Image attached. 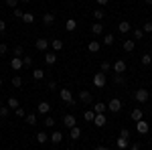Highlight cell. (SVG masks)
<instances>
[{
  "mask_svg": "<svg viewBox=\"0 0 152 150\" xmlns=\"http://www.w3.org/2000/svg\"><path fill=\"white\" fill-rule=\"evenodd\" d=\"M59 95H61V100L67 104V108H75V104H77V102L73 100V95H71L69 89H61V91H59Z\"/></svg>",
  "mask_w": 152,
  "mask_h": 150,
  "instance_id": "6da1fadb",
  "label": "cell"
},
{
  "mask_svg": "<svg viewBox=\"0 0 152 150\" xmlns=\"http://www.w3.org/2000/svg\"><path fill=\"white\" fill-rule=\"evenodd\" d=\"M148 97H150V91H148V89H136V93H134V100H136L138 104H146Z\"/></svg>",
  "mask_w": 152,
  "mask_h": 150,
  "instance_id": "7a4b0ae2",
  "label": "cell"
},
{
  "mask_svg": "<svg viewBox=\"0 0 152 150\" xmlns=\"http://www.w3.org/2000/svg\"><path fill=\"white\" fill-rule=\"evenodd\" d=\"M63 126L69 128V130H71L73 126H77V120H75V116H73V114H65V116H63Z\"/></svg>",
  "mask_w": 152,
  "mask_h": 150,
  "instance_id": "3957f363",
  "label": "cell"
},
{
  "mask_svg": "<svg viewBox=\"0 0 152 150\" xmlns=\"http://www.w3.org/2000/svg\"><path fill=\"white\" fill-rule=\"evenodd\" d=\"M105 81H107V77H105V73H102V71L94 75V85H95V87H104Z\"/></svg>",
  "mask_w": 152,
  "mask_h": 150,
  "instance_id": "277c9868",
  "label": "cell"
},
{
  "mask_svg": "<svg viewBox=\"0 0 152 150\" xmlns=\"http://www.w3.org/2000/svg\"><path fill=\"white\" fill-rule=\"evenodd\" d=\"M112 69L116 71V73H120V75H124V73H126V61H124V59H118L116 63L112 65Z\"/></svg>",
  "mask_w": 152,
  "mask_h": 150,
  "instance_id": "5b68a950",
  "label": "cell"
},
{
  "mask_svg": "<svg viewBox=\"0 0 152 150\" xmlns=\"http://www.w3.org/2000/svg\"><path fill=\"white\" fill-rule=\"evenodd\" d=\"M107 110H110V112H114V114H118V112L122 110V102H120L118 97L110 100V104H107Z\"/></svg>",
  "mask_w": 152,
  "mask_h": 150,
  "instance_id": "8992f818",
  "label": "cell"
},
{
  "mask_svg": "<svg viewBox=\"0 0 152 150\" xmlns=\"http://www.w3.org/2000/svg\"><path fill=\"white\" fill-rule=\"evenodd\" d=\"M79 102L81 104H91L94 102V97H91V91H87V89H83V91H79Z\"/></svg>",
  "mask_w": 152,
  "mask_h": 150,
  "instance_id": "52a82bcc",
  "label": "cell"
},
{
  "mask_svg": "<svg viewBox=\"0 0 152 150\" xmlns=\"http://www.w3.org/2000/svg\"><path fill=\"white\" fill-rule=\"evenodd\" d=\"M148 130H150V126H148V122H146V120L136 122V132H138V134H148Z\"/></svg>",
  "mask_w": 152,
  "mask_h": 150,
  "instance_id": "ba28073f",
  "label": "cell"
},
{
  "mask_svg": "<svg viewBox=\"0 0 152 150\" xmlns=\"http://www.w3.org/2000/svg\"><path fill=\"white\" fill-rule=\"evenodd\" d=\"M35 47H37V51H47L49 47H51V41H47V39H37Z\"/></svg>",
  "mask_w": 152,
  "mask_h": 150,
  "instance_id": "9c48e42d",
  "label": "cell"
},
{
  "mask_svg": "<svg viewBox=\"0 0 152 150\" xmlns=\"http://www.w3.org/2000/svg\"><path fill=\"white\" fill-rule=\"evenodd\" d=\"M45 63H47V65H55V63H57V53H55V51H47V53H45Z\"/></svg>",
  "mask_w": 152,
  "mask_h": 150,
  "instance_id": "30bf717a",
  "label": "cell"
},
{
  "mask_svg": "<svg viewBox=\"0 0 152 150\" xmlns=\"http://www.w3.org/2000/svg\"><path fill=\"white\" fill-rule=\"evenodd\" d=\"M10 67H12L14 71H20V69L24 67L23 59H20V57H12V59H10Z\"/></svg>",
  "mask_w": 152,
  "mask_h": 150,
  "instance_id": "8fae6325",
  "label": "cell"
},
{
  "mask_svg": "<svg viewBox=\"0 0 152 150\" xmlns=\"http://www.w3.org/2000/svg\"><path fill=\"white\" fill-rule=\"evenodd\" d=\"M122 47H124L126 53H132L134 47H136V41H134V39H126V41H122Z\"/></svg>",
  "mask_w": 152,
  "mask_h": 150,
  "instance_id": "7c38bea8",
  "label": "cell"
},
{
  "mask_svg": "<svg viewBox=\"0 0 152 150\" xmlns=\"http://www.w3.org/2000/svg\"><path fill=\"white\" fill-rule=\"evenodd\" d=\"M94 124L97 128H104L105 124H107V118H105V114H95V120H94Z\"/></svg>",
  "mask_w": 152,
  "mask_h": 150,
  "instance_id": "4fadbf2b",
  "label": "cell"
},
{
  "mask_svg": "<svg viewBox=\"0 0 152 150\" xmlns=\"http://www.w3.org/2000/svg\"><path fill=\"white\" fill-rule=\"evenodd\" d=\"M37 112H39V114H49V112H51V104H49V102H39Z\"/></svg>",
  "mask_w": 152,
  "mask_h": 150,
  "instance_id": "5bb4252c",
  "label": "cell"
},
{
  "mask_svg": "<svg viewBox=\"0 0 152 150\" xmlns=\"http://www.w3.org/2000/svg\"><path fill=\"white\" fill-rule=\"evenodd\" d=\"M53 23H55V14H53V12H45V14H43V24H45V26H51Z\"/></svg>",
  "mask_w": 152,
  "mask_h": 150,
  "instance_id": "9a60e30c",
  "label": "cell"
},
{
  "mask_svg": "<svg viewBox=\"0 0 152 150\" xmlns=\"http://www.w3.org/2000/svg\"><path fill=\"white\" fill-rule=\"evenodd\" d=\"M99 49H102V43H99V41H89V43H87V51H89V53H97Z\"/></svg>",
  "mask_w": 152,
  "mask_h": 150,
  "instance_id": "2e32d148",
  "label": "cell"
},
{
  "mask_svg": "<svg viewBox=\"0 0 152 150\" xmlns=\"http://www.w3.org/2000/svg\"><path fill=\"white\" fill-rule=\"evenodd\" d=\"M118 29H120V33H132V24H130L128 20H120Z\"/></svg>",
  "mask_w": 152,
  "mask_h": 150,
  "instance_id": "e0dca14e",
  "label": "cell"
},
{
  "mask_svg": "<svg viewBox=\"0 0 152 150\" xmlns=\"http://www.w3.org/2000/svg\"><path fill=\"white\" fill-rule=\"evenodd\" d=\"M142 116H144V114H142L140 108H134V110H132V114H130V118H132L134 122H140V120H144Z\"/></svg>",
  "mask_w": 152,
  "mask_h": 150,
  "instance_id": "ac0fdd59",
  "label": "cell"
},
{
  "mask_svg": "<svg viewBox=\"0 0 152 150\" xmlns=\"http://www.w3.org/2000/svg\"><path fill=\"white\" fill-rule=\"evenodd\" d=\"M75 29H77V20H75V18H69V20L65 23V31H67V33H73Z\"/></svg>",
  "mask_w": 152,
  "mask_h": 150,
  "instance_id": "d6986e66",
  "label": "cell"
},
{
  "mask_svg": "<svg viewBox=\"0 0 152 150\" xmlns=\"http://www.w3.org/2000/svg\"><path fill=\"white\" fill-rule=\"evenodd\" d=\"M69 136H71V140H79V138H81V130H79L77 126H73L69 130Z\"/></svg>",
  "mask_w": 152,
  "mask_h": 150,
  "instance_id": "ffe728a7",
  "label": "cell"
},
{
  "mask_svg": "<svg viewBox=\"0 0 152 150\" xmlns=\"http://www.w3.org/2000/svg\"><path fill=\"white\" fill-rule=\"evenodd\" d=\"M116 146H118L120 150H126V148H128V138H122V136H118Z\"/></svg>",
  "mask_w": 152,
  "mask_h": 150,
  "instance_id": "44dd1931",
  "label": "cell"
},
{
  "mask_svg": "<svg viewBox=\"0 0 152 150\" xmlns=\"http://www.w3.org/2000/svg\"><path fill=\"white\" fill-rule=\"evenodd\" d=\"M51 49H53L55 53L61 51V49H63V41H61V39H53V41H51Z\"/></svg>",
  "mask_w": 152,
  "mask_h": 150,
  "instance_id": "7402d4cb",
  "label": "cell"
},
{
  "mask_svg": "<svg viewBox=\"0 0 152 150\" xmlns=\"http://www.w3.org/2000/svg\"><path fill=\"white\" fill-rule=\"evenodd\" d=\"M45 75H47V73H45L43 69H33V79H35V81L45 79Z\"/></svg>",
  "mask_w": 152,
  "mask_h": 150,
  "instance_id": "603a6c76",
  "label": "cell"
},
{
  "mask_svg": "<svg viewBox=\"0 0 152 150\" xmlns=\"http://www.w3.org/2000/svg\"><path fill=\"white\" fill-rule=\"evenodd\" d=\"M23 23L24 24H33L35 23V14H33V12H24L23 14Z\"/></svg>",
  "mask_w": 152,
  "mask_h": 150,
  "instance_id": "cb8c5ba5",
  "label": "cell"
},
{
  "mask_svg": "<svg viewBox=\"0 0 152 150\" xmlns=\"http://www.w3.org/2000/svg\"><path fill=\"white\" fill-rule=\"evenodd\" d=\"M105 110H107V104H94V112L95 114H105Z\"/></svg>",
  "mask_w": 152,
  "mask_h": 150,
  "instance_id": "d4e9b609",
  "label": "cell"
},
{
  "mask_svg": "<svg viewBox=\"0 0 152 150\" xmlns=\"http://www.w3.org/2000/svg\"><path fill=\"white\" fill-rule=\"evenodd\" d=\"M91 33H94V35H102V33H104V24L102 23H94L91 24Z\"/></svg>",
  "mask_w": 152,
  "mask_h": 150,
  "instance_id": "484cf974",
  "label": "cell"
},
{
  "mask_svg": "<svg viewBox=\"0 0 152 150\" xmlns=\"http://www.w3.org/2000/svg\"><path fill=\"white\" fill-rule=\"evenodd\" d=\"M83 120H85V122H94L95 120V112L94 110H85V112H83Z\"/></svg>",
  "mask_w": 152,
  "mask_h": 150,
  "instance_id": "4316f807",
  "label": "cell"
},
{
  "mask_svg": "<svg viewBox=\"0 0 152 150\" xmlns=\"http://www.w3.org/2000/svg\"><path fill=\"white\" fill-rule=\"evenodd\" d=\"M132 37H134V41H142L144 39V31L142 29H132Z\"/></svg>",
  "mask_w": 152,
  "mask_h": 150,
  "instance_id": "83f0119b",
  "label": "cell"
},
{
  "mask_svg": "<svg viewBox=\"0 0 152 150\" xmlns=\"http://www.w3.org/2000/svg\"><path fill=\"white\" fill-rule=\"evenodd\" d=\"M61 140H63V134H61L59 130H55V132L51 134V142H53V144H59Z\"/></svg>",
  "mask_w": 152,
  "mask_h": 150,
  "instance_id": "f1b7e54d",
  "label": "cell"
},
{
  "mask_svg": "<svg viewBox=\"0 0 152 150\" xmlns=\"http://www.w3.org/2000/svg\"><path fill=\"white\" fill-rule=\"evenodd\" d=\"M140 63L142 65H152V55L150 53H144V55L140 57Z\"/></svg>",
  "mask_w": 152,
  "mask_h": 150,
  "instance_id": "f546056e",
  "label": "cell"
},
{
  "mask_svg": "<svg viewBox=\"0 0 152 150\" xmlns=\"http://www.w3.org/2000/svg\"><path fill=\"white\" fill-rule=\"evenodd\" d=\"M99 71H102V73H107V71H112V63H107V61H102V63H99Z\"/></svg>",
  "mask_w": 152,
  "mask_h": 150,
  "instance_id": "4dcf8cb0",
  "label": "cell"
},
{
  "mask_svg": "<svg viewBox=\"0 0 152 150\" xmlns=\"http://www.w3.org/2000/svg\"><path fill=\"white\" fill-rule=\"evenodd\" d=\"M6 105H8V108H12V110L20 108V104H18V100H16V97H8V102H6Z\"/></svg>",
  "mask_w": 152,
  "mask_h": 150,
  "instance_id": "1f68e13d",
  "label": "cell"
},
{
  "mask_svg": "<svg viewBox=\"0 0 152 150\" xmlns=\"http://www.w3.org/2000/svg\"><path fill=\"white\" fill-rule=\"evenodd\" d=\"M47 140H49V136L45 132H39V134H37V142H39V144H45Z\"/></svg>",
  "mask_w": 152,
  "mask_h": 150,
  "instance_id": "d6a6232c",
  "label": "cell"
},
{
  "mask_svg": "<svg viewBox=\"0 0 152 150\" xmlns=\"http://www.w3.org/2000/svg\"><path fill=\"white\" fill-rule=\"evenodd\" d=\"M94 16H95V20H97V23H99V20H104L105 12L102 10V8H97V10H94Z\"/></svg>",
  "mask_w": 152,
  "mask_h": 150,
  "instance_id": "836d02e7",
  "label": "cell"
},
{
  "mask_svg": "<svg viewBox=\"0 0 152 150\" xmlns=\"http://www.w3.org/2000/svg\"><path fill=\"white\" fill-rule=\"evenodd\" d=\"M104 45H105V47L114 45V35H112V33H107V35L104 37Z\"/></svg>",
  "mask_w": 152,
  "mask_h": 150,
  "instance_id": "e575fe53",
  "label": "cell"
},
{
  "mask_svg": "<svg viewBox=\"0 0 152 150\" xmlns=\"http://www.w3.org/2000/svg\"><path fill=\"white\" fill-rule=\"evenodd\" d=\"M114 83H116V85H124V83H126V79H124V75H120V73H116V75H114Z\"/></svg>",
  "mask_w": 152,
  "mask_h": 150,
  "instance_id": "d590c367",
  "label": "cell"
},
{
  "mask_svg": "<svg viewBox=\"0 0 152 150\" xmlns=\"http://www.w3.org/2000/svg\"><path fill=\"white\" fill-rule=\"evenodd\" d=\"M12 85H14V87H23V77H20V75H14V77H12Z\"/></svg>",
  "mask_w": 152,
  "mask_h": 150,
  "instance_id": "8d00e7d4",
  "label": "cell"
},
{
  "mask_svg": "<svg viewBox=\"0 0 152 150\" xmlns=\"http://www.w3.org/2000/svg\"><path fill=\"white\" fill-rule=\"evenodd\" d=\"M26 124H28V126H35V124H37V116L35 114H28V116H26Z\"/></svg>",
  "mask_w": 152,
  "mask_h": 150,
  "instance_id": "74e56055",
  "label": "cell"
},
{
  "mask_svg": "<svg viewBox=\"0 0 152 150\" xmlns=\"http://www.w3.org/2000/svg\"><path fill=\"white\" fill-rule=\"evenodd\" d=\"M45 126H47V128L55 126V118H53V116H47V118H45Z\"/></svg>",
  "mask_w": 152,
  "mask_h": 150,
  "instance_id": "f35d334b",
  "label": "cell"
},
{
  "mask_svg": "<svg viewBox=\"0 0 152 150\" xmlns=\"http://www.w3.org/2000/svg\"><path fill=\"white\" fill-rule=\"evenodd\" d=\"M12 53H14V57H20V55H23V53H24L23 45H16V47H14V51H12Z\"/></svg>",
  "mask_w": 152,
  "mask_h": 150,
  "instance_id": "ab89813d",
  "label": "cell"
},
{
  "mask_svg": "<svg viewBox=\"0 0 152 150\" xmlns=\"http://www.w3.org/2000/svg\"><path fill=\"white\" fill-rule=\"evenodd\" d=\"M23 63H24V67H33V57H23Z\"/></svg>",
  "mask_w": 152,
  "mask_h": 150,
  "instance_id": "60d3db41",
  "label": "cell"
},
{
  "mask_svg": "<svg viewBox=\"0 0 152 150\" xmlns=\"http://www.w3.org/2000/svg\"><path fill=\"white\" fill-rule=\"evenodd\" d=\"M142 31H144V35H146V33H152V23H150V20H148V23H144Z\"/></svg>",
  "mask_w": 152,
  "mask_h": 150,
  "instance_id": "b9f144b4",
  "label": "cell"
},
{
  "mask_svg": "<svg viewBox=\"0 0 152 150\" xmlns=\"http://www.w3.org/2000/svg\"><path fill=\"white\" fill-rule=\"evenodd\" d=\"M14 114L18 116V118H26V112H24V108H16V110H14Z\"/></svg>",
  "mask_w": 152,
  "mask_h": 150,
  "instance_id": "7bdbcfd3",
  "label": "cell"
},
{
  "mask_svg": "<svg viewBox=\"0 0 152 150\" xmlns=\"http://www.w3.org/2000/svg\"><path fill=\"white\" fill-rule=\"evenodd\" d=\"M120 136H122V138H130V130L128 128H122V130H120Z\"/></svg>",
  "mask_w": 152,
  "mask_h": 150,
  "instance_id": "ee69618b",
  "label": "cell"
},
{
  "mask_svg": "<svg viewBox=\"0 0 152 150\" xmlns=\"http://www.w3.org/2000/svg\"><path fill=\"white\" fill-rule=\"evenodd\" d=\"M8 53V45L6 43H0V55H6Z\"/></svg>",
  "mask_w": 152,
  "mask_h": 150,
  "instance_id": "f6af8a7d",
  "label": "cell"
},
{
  "mask_svg": "<svg viewBox=\"0 0 152 150\" xmlns=\"http://www.w3.org/2000/svg\"><path fill=\"white\" fill-rule=\"evenodd\" d=\"M16 4H18V0H6V6H8V8H12V10L16 8Z\"/></svg>",
  "mask_w": 152,
  "mask_h": 150,
  "instance_id": "bcb514c9",
  "label": "cell"
},
{
  "mask_svg": "<svg viewBox=\"0 0 152 150\" xmlns=\"http://www.w3.org/2000/svg\"><path fill=\"white\" fill-rule=\"evenodd\" d=\"M8 110H10V108H6V105L0 108V118H6V116H8Z\"/></svg>",
  "mask_w": 152,
  "mask_h": 150,
  "instance_id": "7dc6e473",
  "label": "cell"
},
{
  "mask_svg": "<svg viewBox=\"0 0 152 150\" xmlns=\"http://www.w3.org/2000/svg\"><path fill=\"white\" fill-rule=\"evenodd\" d=\"M12 14H14L16 18H23V14H24V12L20 10V8H14V10H12Z\"/></svg>",
  "mask_w": 152,
  "mask_h": 150,
  "instance_id": "c3c4849f",
  "label": "cell"
},
{
  "mask_svg": "<svg viewBox=\"0 0 152 150\" xmlns=\"http://www.w3.org/2000/svg\"><path fill=\"white\" fill-rule=\"evenodd\" d=\"M4 33H6V23L0 20V35H4Z\"/></svg>",
  "mask_w": 152,
  "mask_h": 150,
  "instance_id": "681fc988",
  "label": "cell"
},
{
  "mask_svg": "<svg viewBox=\"0 0 152 150\" xmlns=\"http://www.w3.org/2000/svg\"><path fill=\"white\" fill-rule=\"evenodd\" d=\"M47 87H49V89H55V87H57V81H49Z\"/></svg>",
  "mask_w": 152,
  "mask_h": 150,
  "instance_id": "f907efd6",
  "label": "cell"
},
{
  "mask_svg": "<svg viewBox=\"0 0 152 150\" xmlns=\"http://www.w3.org/2000/svg\"><path fill=\"white\" fill-rule=\"evenodd\" d=\"M130 150H140V144H138V142H134V144L130 146Z\"/></svg>",
  "mask_w": 152,
  "mask_h": 150,
  "instance_id": "816d5d0a",
  "label": "cell"
},
{
  "mask_svg": "<svg viewBox=\"0 0 152 150\" xmlns=\"http://www.w3.org/2000/svg\"><path fill=\"white\" fill-rule=\"evenodd\" d=\"M107 2H110V0H97V4H99V6H105Z\"/></svg>",
  "mask_w": 152,
  "mask_h": 150,
  "instance_id": "f5cc1de1",
  "label": "cell"
},
{
  "mask_svg": "<svg viewBox=\"0 0 152 150\" xmlns=\"http://www.w3.org/2000/svg\"><path fill=\"white\" fill-rule=\"evenodd\" d=\"M95 150H110V148H107V146H97Z\"/></svg>",
  "mask_w": 152,
  "mask_h": 150,
  "instance_id": "db71d44e",
  "label": "cell"
},
{
  "mask_svg": "<svg viewBox=\"0 0 152 150\" xmlns=\"http://www.w3.org/2000/svg\"><path fill=\"white\" fill-rule=\"evenodd\" d=\"M144 2H146V4H152V0H144Z\"/></svg>",
  "mask_w": 152,
  "mask_h": 150,
  "instance_id": "11a10c76",
  "label": "cell"
},
{
  "mask_svg": "<svg viewBox=\"0 0 152 150\" xmlns=\"http://www.w3.org/2000/svg\"><path fill=\"white\" fill-rule=\"evenodd\" d=\"M20 2H31V0H20Z\"/></svg>",
  "mask_w": 152,
  "mask_h": 150,
  "instance_id": "9f6ffc18",
  "label": "cell"
},
{
  "mask_svg": "<svg viewBox=\"0 0 152 150\" xmlns=\"http://www.w3.org/2000/svg\"><path fill=\"white\" fill-rule=\"evenodd\" d=\"M0 87H2V77H0Z\"/></svg>",
  "mask_w": 152,
  "mask_h": 150,
  "instance_id": "6f0895ef",
  "label": "cell"
},
{
  "mask_svg": "<svg viewBox=\"0 0 152 150\" xmlns=\"http://www.w3.org/2000/svg\"><path fill=\"white\" fill-rule=\"evenodd\" d=\"M118 150H120V148H118Z\"/></svg>",
  "mask_w": 152,
  "mask_h": 150,
  "instance_id": "680465c9",
  "label": "cell"
}]
</instances>
